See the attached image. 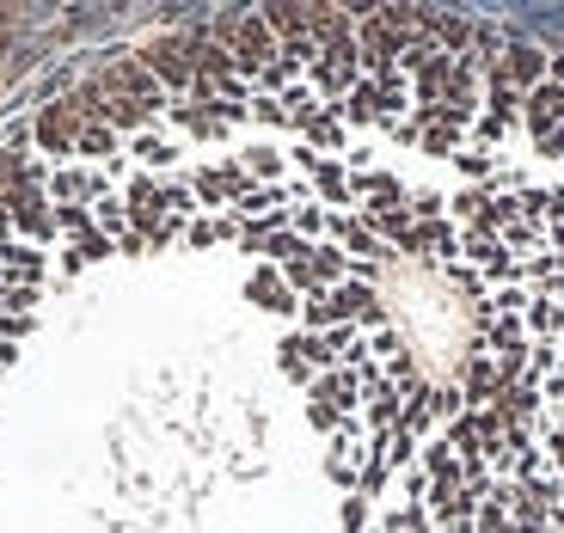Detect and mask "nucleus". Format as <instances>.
Wrapping results in <instances>:
<instances>
[{
	"instance_id": "nucleus-1",
	"label": "nucleus",
	"mask_w": 564,
	"mask_h": 533,
	"mask_svg": "<svg viewBox=\"0 0 564 533\" xmlns=\"http://www.w3.org/2000/svg\"><path fill=\"white\" fill-rule=\"evenodd\" d=\"M0 533H564V56L246 13L0 154Z\"/></svg>"
}]
</instances>
